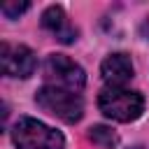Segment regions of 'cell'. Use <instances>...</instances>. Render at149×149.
<instances>
[{"instance_id": "1", "label": "cell", "mask_w": 149, "mask_h": 149, "mask_svg": "<svg viewBox=\"0 0 149 149\" xmlns=\"http://www.w3.org/2000/svg\"><path fill=\"white\" fill-rule=\"evenodd\" d=\"M100 112L119 123H130L144 112V95L140 91H130L126 86H105L98 93Z\"/></svg>"}, {"instance_id": "9", "label": "cell", "mask_w": 149, "mask_h": 149, "mask_svg": "<svg viewBox=\"0 0 149 149\" xmlns=\"http://www.w3.org/2000/svg\"><path fill=\"white\" fill-rule=\"evenodd\" d=\"M28 7H30V2H2V5H0V12H2L7 19H16V16L23 14Z\"/></svg>"}, {"instance_id": "4", "label": "cell", "mask_w": 149, "mask_h": 149, "mask_svg": "<svg viewBox=\"0 0 149 149\" xmlns=\"http://www.w3.org/2000/svg\"><path fill=\"white\" fill-rule=\"evenodd\" d=\"M44 79L49 86H58V88L79 93L86 84V72L79 63L68 58L65 54H51L44 61Z\"/></svg>"}, {"instance_id": "7", "label": "cell", "mask_w": 149, "mask_h": 149, "mask_svg": "<svg viewBox=\"0 0 149 149\" xmlns=\"http://www.w3.org/2000/svg\"><path fill=\"white\" fill-rule=\"evenodd\" d=\"M42 28L49 30L63 44H72L77 40V28L70 23V19H68V14L61 5H49L42 12Z\"/></svg>"}, {"instance_id": "8", "label": "cell", "mask_w": 149, "mask_h": 149, "mask_svg": "<svg viewBox=\"0 0 149 149\" xmlns=\"http://www.w3.org/2000/svg\"><path fill=\"white\" fill-rule=\"evenodd\" d=\"M88 137L93 140V144H98V147H102V149H114V147L119 144V135H116L109 126H102V123L91 126Z\"/></svg>"}, {"instance_id": "5", "label": "cell", "mask_w": 149, "mask_h": 149, "mask_svg": "<svg viewBox=\"0 0 149 149\" xmlns=\"http://www.w3.org/2000/svg\"><path fill=\"white\" fill-rule=\"evenodd\" d=\"M37 68V56L26 44H0V70L5 77H19L28 79Z\"/></svg>"}, {"instance_id": "3", "label": "cell", "mask_w": 149, "mask_h": 149, "mask_svg": "<svg viewBox=\"0 0 149 149\" xmlns=\"http://www.w3.org/2000/svg\"><path fill=\"white\" fill-rule=\"evenodd\" d=\"M35 102H37V107H42L44 112L54 114L56 119H61L65 123H77L84 116L81 95L74 93V91H68V88H58V86L44 84L35 93Z\"/></svg>"}, {"instance_id": "6", "label": "cell", "mask_w": 149, "mask_h": 149, "mask_svg": "<svg viewBox=\"0 0 149 149\" xmlns=\"http://www.w3.org/2000/svg\"><path fill=\"white\" fill-rule=\"evenodd\" d=\"M135 74V68H133V61L128 54L123 51H116V54H109L102 63H100V77L107 86H126L128 79H133Z\"/></svg>"}, {"instance_id": "2", "label": "cell", "mask_w": 149, "mask_h": 149, "mask_svg": "<svg viewBox=\"0 0 149 149\" xmlns=\"http://www.w3.org/2000/svg\"><path fill=\"white\" fill-rule=\"evenodd\" d=\"M12 142L16 149H65V137L33 116H21L14 123Z\"/></svg>"}]
</instances>
